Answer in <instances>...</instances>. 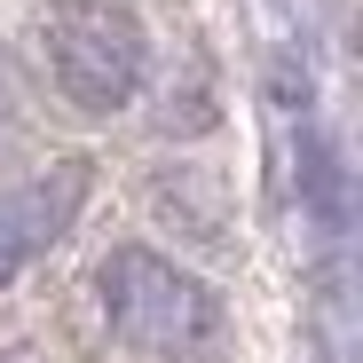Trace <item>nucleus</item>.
I'll return each mask as SVG.
<instances>
[{
    "mask_svg": "<svg viewBox=\"0 0 363 363\" xmlns=\"http://www.w3.org/2000/svg\"><path fill=\"white\" fill-rule=\"evenodd\" d=\"M95 300H103V324L118 347H135L150 363H198L221 347L229 316H221V292L190 269H174L150 245H118L95 269Z\"/></svg>",
    "mask_w": 363,
    "mask_h": 363,
    "instance_id": "obj_1",
    "label": "nucleus"
},
{
    "mask_svg": "<svg viewBox=\"0 0 363 363\" xmlns=\"http://www.w3.org/2000/svg\"><path fill=\"white\" fill-rule=\"evenodd\" d=\"M48 64H55V87L79 111H127L150 79V40L127 0H55Z\"/></svg>",
    "mask_w": 363,
    "mask_h": 363,
    "instance_id": "obj_2",
    "label": "nucleus"
},
{
    "mask_svg": "<svg viewBox=\"0 0 363 363\" xmlns=\"http://www.w3.org/2000/svg\"><path fill=\"white\" fill-rule=\"evenodd\" d=\"M87 190H95V166H87V158H64V166L16 182V190H0V292H9V284L55 245V237L79 221Z\"/></svg>",
    "mask_w": 363,
    "mask_h": 363,
    "instance_id": "obj_3",
    "label": "nucleus"
}]
</instances>
